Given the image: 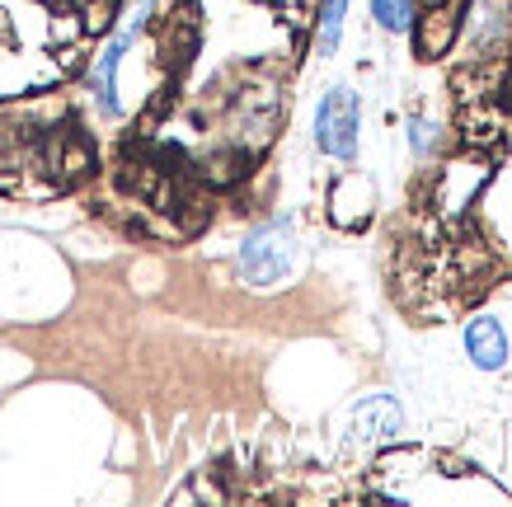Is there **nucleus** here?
I'll return each instance as SVG.
<instances>
[{
	"label": "nucleus",
	"mask_w": 512,
	"mask_h": 507,
	"mask_svg": "<svg viewBox=\"0 0 512 507\" xmlns=\"http://www.w3.org/2000/svg\"><path fill=\"white\" fill-rule=\"evenodd\" d=\"M296 235H292V221L287 216H273L268 226H259V231L245 235V245H240V254H235V268H240V277H245L249 287H282L287 277L296 273Z\"/></svg>",
	"instance_id": "f257e3e1"
},
{
	"label": "nucleus",
	"mask_w": 512,
	"mask_h": 507,
	"mask_svg": "<svg viewBox=\"0 0 512 507\" xmlns=\"http://www.w3.org/2000/svg\"><path fill=\"white\" fill-rule=\"evenodd\" d=\"M357 127H362V99L348 85H334L320 99V108H315V146L325 155H334V160H353Z\"/></svg>",
	"instance_id": "f03ea898"
},
{
	"label": "nucleus",
	"mask_w": 512,
	"mask_h": 507,
	"mask_svg": "<svg viewBox=\"0 0 512 507\" xmlns=\"http://www.w3.org/2000/svg\"><path fill=\"white\" fill-rule=\"evenodd\" d=\"M466 353L470 362L480 371H498V367H508V334H503V324L494 320V315H475V320H466Z\"/></svg>",
	"instance_id": "7ed1b4c3"
},
{
	"label": "nucleus",
	"mask_w": 512,
	"mask_h": 507,
	"mask_svg": "<svg viewBox=\"0 0 512 507\" xmlns=\"http://www.w3.org/2000/svg\"><path fill=\"white\" fill-rule=\"evenodd\" d=\"M400 428H404V414L390 395H372V400L357 404L353 437H362V442H390V437H400Z\"/></svg>",
	"instance_id": "20e7f679"
},
{
	"label": "nucleus",
	"mask_w": 512,
	"mask_h": 507,
	"mask_svg": "<svg viewBox=\"0 0 512 507\" xmlns=\"http://www.w3.org/2000/svg\"><path fill=\"white\" fill-rule=\"evenodd\" d=\"M343 15H348V0H320V33H315L320 57H334V52H339Z\"/></svg>",
	"instance_id": "39448f33"
},
{
	"label": "nucleus",
	"mask_w": 512,
	"mask_h": 507,
	"mask_svg": "<svg viewBox=\"0 0 512 507\" xmlns=\"http://www.w3.org/2000/svg\"><path fill=\"white\" fill-rule=\"evenodd\" d=\"M376 19H381V29H409V19H414V0H372Z\"/></svg>",
	"instance_id": "423d86ee"
},
{
	"label": "nucleus",
	"mask_w": 512,
	"mask_h": 507,
	"mask_svg": "<svg viewBox=\"0 0 512 507\" xmlns=\"http://www.w3.org/2000/svg\"><path fill=\"white\" fill-rule=\"evenodd\" d=\"M409 146H414V155H428L437 146V127L428 118H414L409 123Z\"/></svg>",
	"instance_id": "0eeeda50"
}]
</instances>
